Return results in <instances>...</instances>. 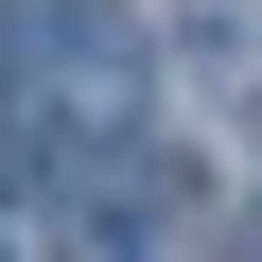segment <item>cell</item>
I'll return each instance as SVG.
<instances>
[{
  "mask_svg": "<svg viewBox=\"0 0 262 262\" xmlns=\"http://www.w3.org/2000/svg\"><path fill=\"white\" fill-rule=\"evenodd\" d=\"M35 70H53V122L122 140V122H140V70H158V35L122 18V0H35Z\"/></svg>",
  "mask_w": 262,
  "mask_h": 262,
  "instance_id": "6da1fadb",
  "label": "cell"
},
{
  "mask_svg": "<svg viewBox=\"0 0 262 262\" xmlns=\"http://www.w3.org/2000/svg\"><path fill=\"white\" fill-rule=\"evenodd\" d=\"M245 262H262V210H245Z\"/></svg>",
  "mask_w": 262,
  "mask_h": 262,
  "instance_id": "3957f363",
  "label": "cell"
},
{
  "mask_svg": "<svg viewBox=\"0 0 262 262\" xmlns=\"http://www.w3.org/2000/svg\"><path fill=\"white\" fill-rule=\"evenodd\" d=\"M175 53L210 88H262V0H175Z\"/></svg>",
  "mask_w": 262,
  "mask_h": 262,
  "instance_id": "7a4b0ae2",
  "label": "cell"
}]
</instances>
